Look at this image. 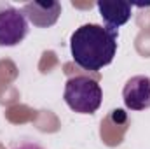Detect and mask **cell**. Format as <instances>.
<instances>
[{"label":"cell","instance_id":"6da1fadb","mask_svg":"<svg viewBox=\"0 0 150 149\" xmlns=\"http://www.w3.org/2000/svg\"><path fill=\"white\" fill-rule=\"evenodd\" d=\"M119 32L107 27L87 23L75 30L70 37V51L74 62L89 72H98L110 65L117 53Z\"/></svg>","mask_w":150,"mask_h":149},{"label":"cell","instance_id":"7a4b0ae2","mask_svg":"<svg viewBox=\"0 0 150 149\" xmlns=\"http://www.w3.org/2000/svg\"><path fill=\"white\" fill-rule=\"evenodd\" d=\"M63 98L72 111L79 114H93L101 105L103 91L96 79L89 75H74L65 84Z\"/></svg>","mask_w":150,"mask_h":149},{"label":"cell","instance_id":"3957f363","mask_svg":"<svg viewBox=\"0 0 150 149\" xmlns=\"http://www.w3.org/2000/svg\"><path fill=\"white\" fill-rule=\"evenodd\" d=\"M28 35V19L21 9L0 4V46H18Z\"/></svg>","mask_w":150,"mask_h":149},{"label":"cell","instance_id":"277c9868","mask_svg":"<svg viewBox=\"0 0 150 149\" xmlns=\"http://www.w3.org/2000/svg\"><path fill=\"white\" fill-rule=\"evenodd\" d=\"M122 98L127 109L145 111L150 109V77L133 75L122 88Z\"/></svg>","mask_w":150,"mask_h":149},{"label":"cell","instance_id":"5b68a950","mask_svg":"<svg viewBox=\"0 0 150 149\" xmlns=\"http://www.w3.org/2000/svg\"><path fill=\"white\" fill-rule=\"evenodd\" d=\"M23 14L26 19L38 28L52 27L61 14V4L59 2H26L23 5Z\"/></svg>","mask_w":150,"mask_h":149},{"label":"cell","instance_id":"8992f818","mask_svg":"<svg viewBox=\"0 0 150 149\" xmlns=\"http://www.w3.org/2000/svg\"><path fill=\"white\" fill-rule=\"evenodd\" d=\"M100 16L105 21V27L110 30H119V27L126 25L131 18V4L129 2H98L96 4Z\"/></svg>","mask_w":150,"mask_h":149},{"label":"cell","instance_id":"52a82bcc","mask_svg":"<svg viewBox=\"0 0 150 149\" xmlns=\"http://www.w3.org/2000/svg\"><path fill=\"white\" fill-rule=\"evenodd\" d=\"M11 149H44V148L40 144H37V142H33V140H19Z\"/></svg>","mask_w":150,"mask_h":149}]
</instances>
